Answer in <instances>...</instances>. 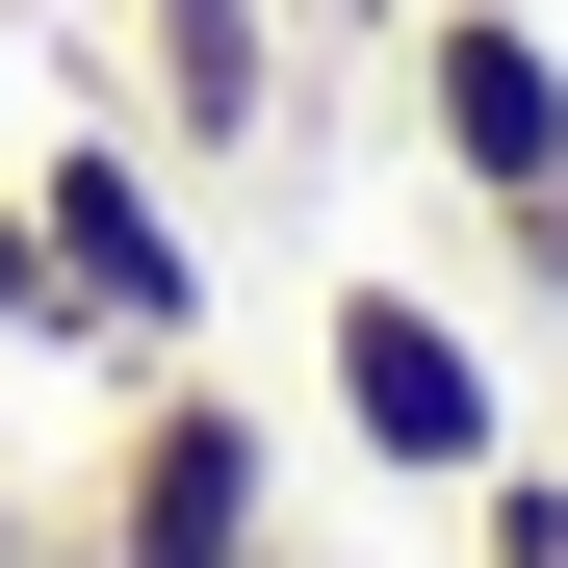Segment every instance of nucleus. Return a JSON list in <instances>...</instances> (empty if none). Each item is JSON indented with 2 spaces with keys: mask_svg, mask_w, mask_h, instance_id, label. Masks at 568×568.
<instances>
[{
  "mask_svg": "<svg viewBox=\"0 0 568 568\" xmlns=\"http://www.w3.org/2000/svg\"><path fill=\"white\" fill-rule=\"evenodd\" d=\"M258 542H284V414L207 362H130V439L52 517V568H258Z\"/></svg>",
  "mask_w": 568,
  "mask_h": 568,
  "instance_id": "f257e3e1",
  "label": "nucleus"
},
{
  "mask_svg": "<svg viewBox=\"0 0 568 568\" xmlns=\"http://www.w3.org/2000/svg\"><path fill=\"white\" fill-rule=\"evenodd\" d=\"M311 388H336V439L388 465V491H491V465H517V362L465 336L439 284H388V258L311 284Z\"/></svg>",
  "mask_w": 568,
  "mask_h": 568,
  "instance_id": "f03ea898",
  "label": "nucleus"
},
{
  "mask_svg": "<svg viewBox=\"0 0 568 568\" xmlns=\"http://www.w3.org/2000/svg\"><path fill=\"white\" fill-rule=\"evenodd\" d=\"M27 233H52V284H78V362H181L207 336V233H181V155L78 78V130L27 155Z\"/></svg>",
  "mask_w": 568,
  "mask_h": 568,
  "instance_id": "7ed1b4c3",
  "label": "nucleus"
},
{
  "mask_svg": "<svg viewBox=\"0 0 568 568\" xmlns=\"http://www.w3.org/2000/svg\"><path fill=\"white\" fill-rule=\"evenodd\" d=\"M104 104H130V130L181 155V181H258L284 130H311V27H284V0H130Z\"/></svg>",
  "mask_w": 568,
  "mask_h": 568,
  "instance_id": "20e7f679",
  "label": "nucleus"
},
{
  "mask_svg": "<svg viewBox=\"0 0 568 568\" xmlns=\"http://www.w3.org/2000/svg\"><path fill=\"white\" fill-rule=\"evenodd\" d=\"M414 130H439V181L465 207H517V181H568V52H542V0H414Z\"/></svg>",
  "mask_w": 568,
  "mask_h": 568,
  "instance_id": "39448f33",
  "label": "nucleus"
},
{
  "mask_svg": "<svg viewBox=\"0 0 568 568\" xmlns=\"http://www.w3.org/2000/svg\"><path fill=\"white\" fill-rule=\"evenodd\" d=\"M465 568H568V465H491L465 491Z\"/></svg>",
  "mask_w": 568,
  "mask_h": 568,
  "instance_id": "423d86ee",
  "label": "nucleus"
},
{
  "mask_svg": "<svg viewBox=\"0 0 568 568\" xmlns=\"http://www.w3.org/2000/svg\"><path fill=\"white\" fill-rule=\"evenodd\" d=\"M0 336H52V362H78V284H52V233H27V181H0Z\"/></svg>",
  "mask_w": 568,
  "mask_h": 568,
  "instance_id": "0eeeda50",
  "label": "nucleus"
},
{
  "mask_svg": "<svg viewBox=\"0 0 568 568\" xmlns=\"http://www.w3.org/2000/svg\"><path fill=\"white\" fill-rule=\"evenodd\" d=\"M491 258H517V311H568V181H517V207H491Z\"/></svg>",
  "mask_w": 568,
  "mask_h": 568,
  "instance_id": "6e6552de",
  "label": "nucleus"
},
{
  "mask_svg": "<svg viewBox=\"0 0 568 568\" xmlns=\"http://www.w3.org/2000/svg\"><path fill=\"white\" fill-rule=\"evenodd\" d=\"M284 27H311V52H414V0H284Z\"/></svg>",
  "mask_w": 568,
  "mask_h": 568,
  "instance_id": "1a4fd4ad",
  "label": "nucleus"
},
{
  "mask_svg": "<svg viewBox=\"0 0 568 568\" xmlns=\"http://www.w3.org/2000/svg\"><path fill=\"white\" fill-rule=\"evenodd\" d=\"M0 568H52V491H27V465H0Z\"/></svg>",
  "mask_w": 568,
  "mask_h": 568,
  "instance_id": "9d476101",
  "label": "nucleus"
},
{
  "mask_svg": "<svg viewBox=\"0 0 568 568\" xmlns=\"http://www.w3.org/2000/svg\"><path fill=\"white\" fill-rule=\"evenodd\" d=\"M258 568H284V542H258Z\"/></svg>",
  "mask_w": 568,
  "mask_h": 568,
  "instance_id": "9b49d317",
  "label": "nucleus"
}]
</instances>
